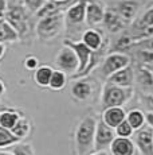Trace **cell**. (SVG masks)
<instances>
[{
  "label": "cell",
  "mask_w": 153,
  "mask_h": 155,
  "mask_svg": "<svg viewBox=\"0 0 153 155\" xmlns=\"http://www.w3.org/2000/svg\"><path fill=\"white\" fill-rule=\"evenodd\" d=\"M97 119L89 115L85 116L74 132V147L76 155H90L94 153V139H95Z\"/></svg>",
  "instance_id": "6da1fadb"
},
{
  "label": "cell",
  "mask_w": 153,
  "mask_h": 155,
  "mask_svg": "<svg viewBox=\"0 0 153 155\" xmlns=\"http://www.w3.org/2000/svg\"><path fill=\"white\" fill-rule=\"evenodd\" d=\"M64 28V14L51 15L38 20L35 26V34L42 42H51L59 37Z\"/></svg>",
  "instance_id": "7a4b0ae2"
},
{
  "label": "cell",
  "mask_w": 153,
  "mask_h": 155,
  "mask_svg": "<svg viewBox=\"0 0 153 155\" xmlns=\"http://www.w3.org/2000/svg\"><path fill=\"white\" fill-rule=\"evenodd\" d=\"M133 97V88H122L105 82L101 93V107L102 109L113 108V107H123Z\"/></svg>",
  "instance_id": "3957f363"
},
{
  "label": "cell",
  "mask_w": 153,
  "mask_h": 155,
  "mask_svg": "<svg viewBox=\"0 0 153 155\" xmlns=\"http://www.w3.org/2000/svg\"><path fill=\"white\" fill-rule=\"evenodd\" d=\"M5 19L16 30L20 39L28 38V35H30V32H31V15L23 7L22 3L10 4Z\"/></svg>",
  "instance_id": "277c9868"
},
{
  "label": "cell",
  "mask_w": 153,
  "mask_h": 155,
  "mask_svg": "<svg viewBox=\"0 0 153 155\" xmlns=\"http://www.w3.org/2000/svg\"><path fill=\"white\" fill-rule=\"evenodd\" d=\"M130 64V57L125 53H118V51H111L108 55H105V58L102 59L101 64V77L104 78H109L110 76H113L116 71L123 69V68L129 66Z\"/></svg>",
  "instance_id": "5b68a950"
},
{
  "label": "cell",
  "mask_w": 153,
  "mask_h": 155,
  "mask_svg": "<svg viewBox=\"0 0 153 155\" xmlns=\"http://www.w3.org/2000/svg\"><path fill=\"white\" fill-rule=\"evenodd\" d=\"M63 45L69 46L70 49H73V51L75 53L76 58H78V62H79V68H78V71L76 74L71 77L73 80H76L87 70V68L90 66L92 64V58H93V53L89 47L86 46L82 41H71V39H64L63 41Z\"/></svg>",
  "instance_id": "8992f818"
},
{
  "label": "cell",
  "mask_w": 153,
  "mask_h": 155,
  "mask_svg": "<svg viewBox=\"0 0 153 155\" xmlns=\"http://www.w3.org/2000/svg\"><path fill=\"white\" fill-rule=\"evenodd\" d=\"M55 66H57L58 70L64 71L66 74H71V77L76 74L79 68V62L75 53L73 51V49L63 45L61 47V50L58 51L57 57H55Z\"/></svg>",
  "instance_id": "52a82bcc"
},
{
  "label": "cell",
  "mask_w": 153,
  "mask_h": 155,
  "mask_svg": "<svg viewBox=\"0 0 153 155\" xmlns=\"http://www.w3.org/2000/svg\"><path fill=\"white\" fill-rule=\"evenodd\" d=\"M89 0H75L64 12L66 28H78L86 20V5Z\"/></svg>",
  "instance_id": "ba28073f"
},
{
  "label": "cell",
  "mask_w": 153,
  "mask_h": 155,
  "mask_svg": "<svg viewBox=\"0 0 153 155\" xmlns=\"http://www.w3.org/2000/svg\"><path fill=\"white\" fill-rule=\"evenodd\" d=\"M116 131L101 120L97 121L95 139H94V151H106L110 148V144L116 139Z\"/></svg>",
  "instance_id": "9c48e42d"
},
{
  "label": "cell",
  "mask_w": 153,
  "mask_h": 155,
  "mask_svg": "<svg viewBox=\"0 0 153 155\" xmlns=\"http://www.w3.org/2000/svg\"><path fill=\"white\" fill-rule=\"evenodd\" d=\"M134 144L141 155H153V130L144 126L134 132Z\"/></svg>",
  "instance_id": "30bf717a"
},
{
  "label": "cell",
  "mask_w": 153,
  "mask_h": 155,
  "mask_svg": "<svg viewBox=\"0 0 153 155\" xmlns=\"http://www.w3.org/2000/svg\"><path fill=\"white\" fill-rule=\"evenodd\" d=\"M111 8L121 16V19L126 25H130L137 19L140 3L136 2V0H122V2L116 3Z\"/></svg>",
  "instance_id": "8fae6325"
},
{
  "label": "cell",
  "mask_w": 153,
  "mask_h": 155,
  "mask_svg": "<svg viewBox=\"0 0 153 155\" xmlns=\"http://www.w3.org/2000/svg\"><path fill=\"white\" fill-rule=\"evenodd\" d=\"M93 84L90 80L87 78H76L73 82L71 88H70V93H71V97L76 101H87L90 100V97L93 96Z\"/></svg>",
  "instance_id": "7c38bea8"
},
{
  "label": "cell",
  "mask_w": 153,
  "mask_h": 155,
  "mask_svg": "<svg viewBox=\"0 0 153 155\" xmlns=\"http://www.w3.org/2000/svg\"><path fill=\"white\" fill-rule=\"evenodd\" d=\"M105 10L104 4L97 0H89L86 5V23L90 28L94 27V26H98L104 22V18H105Z\"/></svg>",
  "instance_id": "4fadbf2b"
},
{
  "label": "cell",
  "mask_w": 153,
  "mask_h": 155,
  "mask_svg": "<svg viewBox=\"0 0 153 155\" xmlns=\"http://www.w3.org/2000/svg\"><path fill=\"white\" fill-rule=\"evenodd\" d=\"M133 81H134V70L132 65L116 71L113 76H110L106 80V82H110V84L117 86H122V88H132Z\"/></svg>",
  "instance_id": "5bb4252c"
},
{
  "label": "cell",
  "mask_w": 153,
  "mask_h": 155,
  "mask_svg": "<svg viewBox=\"0 0 153 155\" xmlns=\"http://www.w3.org/2000/svg\"><path fill=\"white\" fill-rule=\"evenodd\" d=\"M81 41L89 47L92 51H98L99 49H102V46L105 45V38L102 35L101 31L95 28H87L82 32Z\"/></svg>",
  "instance_id": "9a60e30c"
},
{
  "label": "cell",
  "mask_w": 153,
  "mask_h": 155,
  "mask_svg": "<svg viewBox=\"0 0 153 155\" xmlns=\"http://www.w3.org/2000/svg\"><path fill=\"white\" fill-rule=\"evenodd\" d=\"M101 119L106 126L111 127L114 130V128L118 127L122 121L126 120V112L122 107H113V108L104 109Z\"/></svg>",
  "instance_id": "2e32d148"
},
{
  "label": "cell",
  "mask_w": 153,
  "mask_h": 155,
  "mask_svg": "<svg viewBox=\"0 0 153 155\" xmlns=\"http://www.w3.org/2000/svg\"><path fill=\"white\" fill-rule=\"evenodd\" d=\"M111 155H134L136 154V144L130 138H118L117 136L110 144Z\"/></svg>",
  "instance_id": "e0dca14e"
},
{
  "label": "cell",
  "mask_w": 153,
  "mask_h": 155,
  "mask_svg": "<svg viewBox=\"0 0 153 155\" xmlns=\"http://www.w3.org/2000/svg\"><path fill=\"white\" fill-rule=\"evenodd\" d=\"M102 25L105 26V28L108 30L111 34H117V32L122 31L123 27L126 26V23L121 19L118 14L113 10V8H108L106 12H105V18Z\"/></svg>",
  "instance_id": "ac0fdd59"
},
{
  "label": "cell",
  "mask_w": 153,
  "mask_h": 155,
  "mask_svg": "<svg viewBox=\"0 0 153 155\" xmlns=\"http://www.w3.org/2000/svg\"><path fill=\"white\" fill-rule=\"evenodd\" d=\"M149 27H153V7H149L140 18H137L133 22V34H132V38L134 39L142 30L149 28Z\"/></svg>",
  "instance_id": "d6986e66"
},
{
  "label": "cell",
  "mask_w": 153,
  "mask_h": 155,
  "mask_svg": "<svg viewBox=\"0 0 153 155\" xmlns=\"http://www.w3.org/2000/svg\"><path fill=\"white\" fill-rule=\"evenodd\" d=\"M20 41L16 30L7 22V19H0V43H15Z\"/></svg>",
  "instance_id": "ffe728a7"
},
{
  "label": "cell",
  "mask_w": 153,
  "mask_h": 155,
  "mask_svg": "<svg viewBox=\"0 0 153 155\" xmlns=\"http://www.w3.org/2000/svg\"><path fill=\"white\" fill-rule=\"evenodd\" d=\"M52 68L48 65H40L36 70L34 71V81L35 84L40 88H48L50 80L52 76Z\"/></svg>",
  "instance_id": "44dd1931"
},
{
  "label": "cell",
  "mask_w": 153,
  "mask_h": 155,
  "mask_svg": "<svg viewBox=\"0 0 153 155\" xmlns=\"http://www.w3.org/2000/svg\"><path fill=\"white\" fill-rule=\"evenodd\" d=\"M22 116H23L22 113L15 108H11L10 111L2 112L0 113V127L7 128V130H12Z\"/></svg>",
  "instance_id": "7402d4cb"
},
{
  "label": "cell",
  "mask_w": 153,
  "mask_h": 155,
  "mask_svg": "<svg viewBox=\"0 0 153 155\" xmlns=\"http://www.w3.org/2000/svg\"><path fill=\"white\" fill-rule=\"evenodd\" d=\"M126 121L132 126L134 130V132L138 130H141L145 124V113L140 109H132V111L126 112Z\"/></svg>",
  "instance_id": "603a6c76"
},
{
  "label": "cell",
  "mask_w": 153,
  "mask_h": 155,
  "mask_svg": "<svg viewBox=\"0 0 153 155\" xmlns=\"http://www.w3.org/2000/svg\"><path fill=\"white\" fill-rule=\"evenodd\" d=\"M30 131H31V123H30V120H28L26 116H22V117L19 119V121L16 123V126L14 127L12 130H11V132H12L17 139H20V142H22L23 139L26 138V136H28Z\"/></svg>",
  "instance_id": "cb8c5ba5"
},
{
  "label": "cell",
  "mask_w": 153,
  "mask_h": 155,
  "mask_svg": "<svg viewBox=\"0 0 153 155\" xmlns=\"http://www.w3.org/2000/svg\"><path fill=\"white\" fill-rule=\"evenodd\" d=\"M67 84V74L62 70L55 69L52 71L51 80H50V85L48 88L52 91H62Z\"/></svg>",
  "instance_id": "d4e9b609"
},
{
  "label": "cell",
  "mask_w": 153,
  "mask_h": 155,
  "mask_svg": "<svg viewBox=\"0 0 153 155\" xmlns=\"http://www.w3.org/2000/svg\"><path fill=\"white\" fill-rule=\"evenodd\" d=\"M20 143V139H17L11 130L0 127V148H7V147H12V146Z\"/></svg>",
  "instance_id": "484cf974"
},
{
  "label": "cell",
  "mask_w": 153,
  "mask_h": 155,
  "mask_svg": "<svg viewBox=\"0 0 153 155\" xmlns=\"http://www.w3.org/2000/svg\"><path fill=\"white\" fill-rule=\"evenodd\" d=\"M48 0H22L23 7L27 10V12L30 15H36L42 10V7L46 4Z\"/></svg>",
  "instance_id": "4316f807"
},
{
  "label": "cell",
  "mask_w": 153,
  "mask_h": 155,
  "mask_svg": "<svg viewBox=\"0 0 153 155\" xmlns=\"http://www.w3.org/2000/svg\"><path fill=\"white\" fill-rule=\"evenodd\" d=\"M137 81L140 82V85L144 86H153V74L151 70H148L146 68H138V73H137Z\"/></svg>",
  "instance_id": "83f0119b"
},
{
  "label": "cell",
  "mask_w": 153,
  "mask_h": 155,
  "mask_svg": "<svg viewBox=\"0 0 153 155\" xmlns=\"http://www.w3.org/2000/svg\"><path fill=\"white\" fill-rule=\"evenodd\" d=\"M11 153L14 155H35L31 143H17L11 147Z\"/></svg>",
  "instance_id": "f1b7e54d"
},
{
  "label": "cell",
  "mask_w": 153,
  "mask_h": 155,
  "mask_svg": "<svg viewBox=\"0 0 153 155\" xmlns=\"http://www.w3.org/2000/svg\"><path fill=\"white\" fill-rule=\"evenodd\" d=\"M114 131H116V136H118V138H130L134 134V130L126 120L122 121L118 127L114 128Z\"/></svg>",
  "instance_id": "f546056e"
},
{
  "label": "cell",
  "mask_w": 153,
  "mask_h": 155,
  "mask_svg": "<svg viewBox=\"0 0 153 155\" xmlns=\"http://www.w3.org/2000/svg\"><path fill=\"white\" fill-rule=\"evenodd\" d=\"M133 47H137L141 51H146V53L153 54V37L144 38V39L137 41V42L133 43Z\"/></svg>",
  "instance_id": "4dcf8cb0"
},
{
  "label": "cell",
  "mask_w": 153,
  "mask_h": 155,
  "mask_svg": "<svg viewBox=\"0 0 153 155\" xmlns=\"http://www.w3.org/2000/svg\"><path fill=\"white\" fill-rule=\"evenodd\" d=\"M23 65H24L26 69L30 70V71H35L40 66L38 57H35V55H32V54L24 57V59H23Z\"/></svg>",
  "instance_id": "1f68e13d"
},
{
  "label": "cell",
  "mask_w": 153,
  "mask_h": 155,
  "mask_svg": "<svg viewBox=\"0 0 153 155\" xmlns=\"http://www.w3.org/2000/svg\"><path fill=\"white\" fill-rule=\"evenodd\" d=\"M149 37H153V27L142 30V31L134 38V42H137V41H140V39H144V38H149Z\"/></svg>",
  "instance_id": "d6a6232c"
},
{
  "label": "cell",
  "mask_w": 153,
  "mask_h": 155,
  "mask_svg": "<svg viewBox=\"0 0 153 155\" xmlns=\"http://www.w3.org/2000/svg\"><path fill=\"white\" fill-rule=\"evenodd\" d=\"M8 7H10V4H8L7 0H0V19H5Z\"/></svg>",
  "instance_id": "836d02e7"
},
{
  "label": "cell",
  "mask_w": 153,
  "mask_h": 155,
  "mask_svg": "<svg viewBox=\"0 0 153 155\" xmlns=\"http://www.w3.org/2000/svg\"><path fill=\"white\" fill-rule=\"evenodd\" d=\"M142 100H144V103H145L146 108L149 109L148 112H153V96L146 94V96H142Z\"/></svg>",
  "instance_id": "e575fe53"
},
{
  "label": "cell",
  "mask_w": 153,
  "mask_h": 155,
  "mask_svg": "<svg viewBox=\"0 0 153 155\" xmlns=\"http://www.w3.org/2000/svg\"><path fill=\"white\" fill-rule=\"evenodd\" d=\"M145 124L153 130V112H146L145 113Z\"/></svg>",
  "instance_id": "d590c367"
},
{
  "label": "cell",
  "mask_w": 153,
  "mask_h": 155,
  "mask_svg": "<svg viewBox=\"0 0 153 155\" xmlns=\"http://www.w3.org/2000/svg\"><path fill=\"white\" fill-rule=\"evenodd\" d=\"M10 109H11V107L4 105V104L0 101V113H2V112H5V111H10Z\"/></svg>",
  "instance_id": "8d00e7d4"
},
{
  "label": "cell",
  "mask_w": 153,
  "mask_h": 155,
  "mask_svg": "<svg viewBox=\"0 0 153 155\" xmlns=\"http://www.w3.org/2000/svg\"><path fill=\"white\" fill-rule=\"evenodd\" d=\"M4 54H5V45L0 43V59L4 57Z\"/></svg>",
  "instance_id": "74e56055"
},
{
  "label": "cell",
  "mask_w": 153,
  "mask_h": 155,
  "mask_svg": "<svg viewBox=\"0 0 153 155\" xmlns=\"http://www.w3.org/2000/svg\"><path fill=\"white\" fill-rule=\"evenodd\" d=\"M4 92H5V85H4V82L0 80V97L4 94Z\"/></svg>",
  "instance_id": "f35d334b"
},
{
  "label": "cell",
  "mask_w": 153,
  "mask_h": 155,
  "mask_svg": "<svg viewBox=\"0 0 153 155\" xmlns=\"http://www.w3.org/2000/svg\"><path fill=\"white\" fill-rule=\"evenodd\" d=\"M90 155H109V154H108V151H94V153Z\"/></svg>",
  "instance_id": "ab89813d"
},
{
  "label": "cell",
  "mask_w": 153,
  "mask_h": 155,
  "mask_svg": "<svg viewBox=\"0 0 153 155\" xmlns=\"http://www.w3.org/2000/svg\"><path fill=\"white\" fill-rule=\"evenodd\" d=\"M0 155H14L11 151H0Z\"/></svg>",
  "instance_id": "60d3db41"
},
{
  "label": "cell",
  "mask_w": 153,
  "mask_h": 155,
  "mask_svg": "<svg viewBox=\"0 0 153 155\" xmlns=\"http://www.w3.org/2000/svg\"><path fill=\"white\" fill-rule=\"evenodd\" d=\"M55 2H67V0H55Z\"/></svg>",
  "instance_id": "b9f144b4"
}]
</instances>
